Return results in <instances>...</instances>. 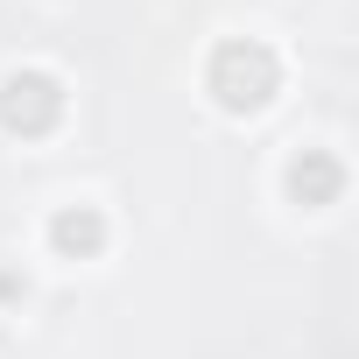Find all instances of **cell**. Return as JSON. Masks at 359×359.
<instances>
[{"instance_id": "cell-1", "label": "cell", "mask_w": 359, "mask_h": 359, "mask_svg": "<svg viewBox=\"0 0 359 359\" xmlns=\"http://www.w3.org/2000/svg\"><path fill=\"white\" fill-rule=\"evenodd\" d=\"M212 92H219V106L226 113H261L268 99H275V85H282V64H275V50L268 43H219V57H212V78H205Z\"/></svg>"}, {"instance_id": "cell-3", "label": "cell", "mask_w": 359, "mask_h": 359, "mask_svg": "<svg viewBox=\"0 0 359 359\" xmlns=\"http://www.w3.org/2000/svg\"><path fill=\"white\" fill-rule=\"evenodd\" d=\"M50 247H57V254H99V247H106V219H99L92 205H71V212L50 219Z\"/></svg>"}, {"instance_id": "cell-2", "label": "cell", "mask_w": 359, "mask_h": 359, "mask_svg": "<svg viewBox=\"0 0 359 359\" xmlns=\"http://www.w3.org/2000/svg\"><path fill=\"white\" fill-rule=\"evenodd\" d=\"M64 120V85L50 71H8L0 78V127L8 134H50Z\"/></svg>"}, {"instance_id": "cell-4", "label": "cell", "mask_w": 359, "mask_h": 359, "mask_svg": "<svg viewBox=\"0 0 359 359\" xmlns=\"http://www.w3.org/2000/svg\"><path fill=\"white\" fill-rule=\"evenodd\" d=\"M289 191H296L303 205H331V198H338V162H324V155H303V162L289 169Z\"/></svg>"}]
</instances>
